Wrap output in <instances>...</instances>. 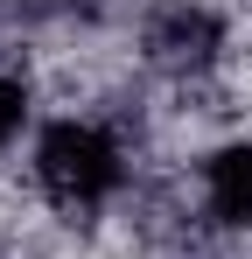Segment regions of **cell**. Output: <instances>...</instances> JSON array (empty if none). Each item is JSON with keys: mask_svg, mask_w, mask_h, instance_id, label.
I'll list each match as a JSON object with an SVG mask.
<instances>
[{"mask_svg": "<svg viewBox=\"0 0 252 259\" xmlns=\"http://www.w3.org/2000/svg\"><path fill=\"white\" fill-rule=\"evenodd\" d=\"M133 140L105 112H56L28 133V189L63 217H105L133 189Z\"/></svg>", "mask_w": 252, "mask_h": 259, "instance_id": "1", "label": "cell"}, {"mask_svg": "<svg viewBox=\"0 0 252 259\" xmlns=\"http://www.w3.org/2000/svg\"><path fill=\"white\" fill-rule=\"evenodd\" d=\"M238 49V28L217 0H147L140 14V56L175 84H210Z\"/></svg>", "mask_w": 252, "mask_h": 259, "instance_id": "2", "label": "cell"}, {"mask_svg": "<svg viewBox=\"0 0 252 259\" xmlns=\"http://www.w3.org/2000/svg\"><path fill=\"white\" fill-rule=\"evenodd\" d=\"M196 224L217 238H252V133H224L189 168Z\"/></svg>", "mask_w": 252, "mask_h": 259, "instance_id": "3", "label": "cell"}, {"mask_svg": "<svg viewBox=\"0 0 252 259\" xmlns=\"http://www.w3.org/2000/svg\"><path fill=\"white\" fill-rule=\"evenodd\" d=\"M28 126H35V84H28V70L0 63V161L21 147Z\"/></svg>", "mask_w": 252, "mask_h": 259, "instance_id": "4", "label": "cell"}, {"mask_svg": "<svg viewBox=\"0 0 252 259\" xmlns=\"http://www.w3.org/2000/svg\"><path fill=\"white\" fill-rule=\"evenodd\" d=\"M245 259H252V252H245Z\"/></svg>", "mask_w": 252, "mask_h": 259, "instance_id": "5", "label": "cell"}]
</instances>
